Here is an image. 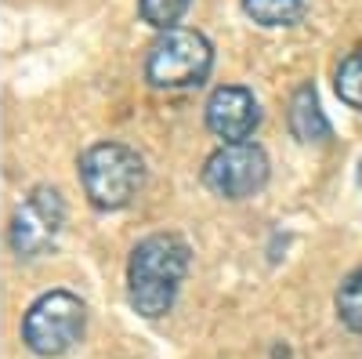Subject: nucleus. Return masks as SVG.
<instances>
[{
	"mask_svg": "<svg viewBox=\"0 0 362 359\" xmlns=\"http://www.w3.org/2000/svg\"><path fill=\"white\" fill-rule=\"evenodd\" d=\"M286 124L293 131V138L300 142H326L329 135H334V127H329V120L319 106V95H315V87L312 84H300L293 98H290V109H286Z\"/></svg>",
	"mask_w": 362,
	"mask_h": 359,
	"instance_id": "6e6552de",
	"label": "nucleus"
},
{
	"mask_svg": "<svg viewBox=\"0 0 362 359\" xmlns=\"http://www.w3.org/2000/svg\"><path fill=\"white\" fill-rule=\"evenodd\" d=\"M337 319L348 326V331L362 334V268H355L351 276H344V283L337 287Z\"/></svg>",
	"mask_w": 362,
	"mask_h": 359,
	"instance_id": "9d476101",
	"label": "nucleus"
},
{
	"mask_svg": "<svg viewBox=\"0 0 362 359\" xmlns=\"http://www.w3.org/2000/svg\"><path fill=\"white\" fill-rule=\"evenodd\" d=\"M80 182L98 211H119L138 196L145 182V164L124 142H98L80 156Z\"/></svg>",
	"mask_w": 362,
	"mask_h": 359,
	"instance_id": "f03ea898",
	"label": "nucleus"
},
{
	"mask_svg": "<svg viewBox=\"0 0 362 359\" xmlns=\"http://www.w3.org/2000/svg\"><path fill=\"white\" fill-rule=\"evenodd\" d=\"M210 69H214V47L203 33L185 25L163 29L145 58V80L153 87H167V91L203 84Z\"/></svg>",
	"mask_w": 362,
	"mask_h": 359,
	"instance_id": "7ed1b4c3",
	"label": "nucleus"
},
{
	"mask_svg": "<svg viewBox=\"0 0 362 359\" xmlns=\"http://www.w3.org/2000/svg\"><path fill=\"white\" fill-rule=\"evenodd\" d=\"M312 0H243V11L257 22V25H268V29H276V25H293L305 18Z\"/></svg>",
	"mask_w": 362,
	"mask_h": 359,
	"instance_id": "1a4fd4ad",
	"label": "nucleus"
},
{
	"mask_svg": "<svg viewBox=\"0 0 362 359\" xmlns=\"http://www.w3.org/2000/svg\"><path fill=\"white\" fill-rule=\"evenodd\" d=\"M83 323H87V309L76 294L47 290L22 316V341L33 355L54 359V355H66L80 341Z\"/></svg>",
	"mask_w": 362,
	"mask_h": 359,
	"instance_id": "20e7f679",
	"label": "nucleus"
},
{
	"mask_svg": "<svg viewBox=\"0 0 362 359\" xmlns=\"http://www.w3.org/2000/svg\"><path fill=\"white\" fill-rule=\"evenodd\" d=\"M268 156L257 142L221 145L203 164V186L221 200H250L268 186Z\"/></svg>",
	"mask_w": 362,
	"mask_h": 359,
	"instance_id": "39448f33",
	"label": "nucleus"
},
{
	"mask_svg": "<svg viewBox=\"0 0 362 359\" xmlns=\"http://www.w3.org/2000/svg\"><path fill=\"white\" fill-rule=\"evenodd\" d=\"M62 225H66V203L58 196V189L37 186L11 218V229H8L11 251L18 258H40L54 247Z\"/></svg>",
	"mask_w": 362,
	"mask_h": 359,
	"instance_id": "423d86ee",
	"label": "nucleus"
},
{
	"mask_svg": "<svg viewBox=\"0 0 362 359\" xmlns=\"http://www.w3.org/2000/svg\"><path fill=\"white\" fill-rule=\"evenodd\" d=\"M337 95L344 106L362 113V47L351 51L344 62L337 66Z\"/></svg>",
	"mask_w": 362,
	"mask_h": 359,
	"instance_id": "9b49d317",
	"label": "nucleus"
},
{
	"mask_svg": "<svg viewBox=\"0 0 362 359\" xmlns=\"http://www.w3.org/2000/svg\"><path fill=\"white\" fill-rule=\"evenodd\" d=\"M257 124H261V109H257V98L247 91V87L225 84L206 98V127L218 138H225V145L250 142Z\"/></svg>",
	"mask_w": 362,
	"mask_h": 359,
	"instance_id": "0eeeda50",
	"label": "nucleus"
},
{
	"mask_svg": "<svg viewBox=\"0 0 362 359\" xmlns=\"http://www.w3.org/2000/svg\"><path fill=\"white\" fill-rule=\"evenodd\" d=\"M189 244L174 232H153L131 251L127 261V297L145 319H160L174 309V297L189 273Z\"/></svg>",
	"mask_w": 362,
	"mask_h": 359,
	"instance_id": "f257e3e1",
	"label": "nucleus"
},
{
	"mask_svg": "<svg viewBox=\"0 0 362 359\" xmlns=\"http://www.w3.org/2000/svg\"><path fill=\"white\" fill-rule=\"evenodd\" d=\"M192 0H138V11L148 25L156 29H174L181 22V15L189 11Z\"/></svg>",
	"mask_w": 362,
	"mask_h": 359,
	"instance_id": "f8f14e48",
	"label": "nucleus"
}]
</instances>
